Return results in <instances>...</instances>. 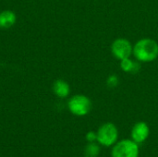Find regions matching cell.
<instances>
[{
    "instance_id": "cell-5",
    "label": "cell",
    "mask_w": 158,
    "mask_h": 157,
    "mask_svg": "<svg viewBox=\"0 0 158 157\" xmlns=\"http://www.w3.org/2000/svg\"><path fill=\"white\" fill-rule=\"evenodd\" d=\"M132 51L133 46L126 38H118L111 44V52L113 56L119 60L130 57Z\"/></svg>"
},
{
    "instance_id": "cell-4",
    "label": "cell",
    "mask_w": 158,
    "mask_h": 157,
    "mask_svg": "<svg viewBox=\"0 0 158 157\" xmlns=\"http://www.w3.org/2000/svg\"><path fill=\"white\" fill-rule=\"evenodd\" d=\"M69 111L78 117L86 116L90 113L92 109V102L91 100L82 94H77L74 95L70 100L69 101Z\"/></svg>"
},
{
    "instance_id": "cell-8",
    "label": "cell",
    "mask_w": 158,
    "mask_h": 157,
    "mask_svg": "<svg viewBox=\"0 0 158 157\" xmlns=\"http://www.w3.org/2000/svg\"><path fill=\"white\" fill-rule=\"evenodd\" d=\"M16 21L15 14L10 10H6L0 13V28L7 29L14 25Z\"/></svg>"
},
{
    "instance_id": "cell-9",
    "label": "cell",
    "mask_w": 158,
    "mask_h": 157,
    "mask_svg": "<svg viewBox=\"0 0 158 157\" xmlns=\"http://www.w3.org/2000/svg\"><path fill=\"white\" fill-rule=\"evenodd\" d=\"M120 68L124 72L136 73L140 69V65L137 62L132 61L130 57L120 60Z\"/></svg>"
},
{
    "instance_id": "cell-1",
    "label": "cell",
    "mask_w": 158,
    "mask_h": 157,
    "mask_svg": "<svg viewBox=\"0 0 158 157\" xmlns=\"http://www.w3.org/2000/svg\"><path fill=\"white\" fill-rule=\"evenodd\" d=\"M132 54L140 62H152L158 57V43L151 38L139 40L133 46Z\"/></svg>"
},
{
    "instance_id": "cell-7",
    "label": "cell",
    "mask_w": 158,
    "mask_h": 157,
    "mask_svg": "<svg viewBox=\"0 0 158 157\" xmlns=\"http://www.w3.org/2000/svg\"><path fill=\"white\" fill-rule=\"evenodd\" d=\"M53 90H54V93H56V95L60 98L67 97L70 92L69 85L68 84V82H66L63 80L56 81L54 83V86H53Z\"/></svg>"
},
{
    "instance_id": "cell-10",
    "label": "cell",
    "mask_w": 158,
    "mask_h": 157,
    "mask_svg": "<svg viewBox=\"0 0 158 157\" xmlns=\"http://www.w3.org/2000/svg\"><path fill=\"white\" fill-rule=\"evenodd\" d=\"M100 154V147L96 143H89L85 147L84 155L86 157H97Z\"/></svg>"
},
{
    "instance_id": "cell-3",
    "label": "cell",
    "mask_w": 158,
    "mask_h": 157,
    "mask_svg": "<svg viewBox=\"0 0 158 157\" xmlns=\"http://www.w3.org/2000/svg\"><path fill=\"white\" fill-rule=\"evenodd\" d=\"M140 149L138 143L132 140H122L116 143L112 152V157H139Z\"/></svg>"
},
{
    "instance_id": "cell-12",
    "label": "cell",
    "mask_w": 158,
    "mask_h": 157,
    "mask_svg": "<svg viewBox=\"0 0 158 157\" xmlns=\"http://www.w3.org/2000/svg\"><path fill=\"white\" fill-rule=\"evenodd\" d=\"M85 138L88 143H95V142H97V132L89 131V132H87Z\"/></svg>"
},
{
    "instance_id": "cell-2",
    "label": "cell",
    "mask_w": 158,
    "mask_h": 157,
    "mask_svg": "<svg viewBox=\"0 0 158 157\" xmlns=\"http://www.w3.org/2000/svg\"><path fill=\"white\" fill-rule=\"evenodd\" d=\"M118 138V130L111 122L103 124L97 130V143L103 146L114 145Z\"/></svg>"
},
{
    "instance_id": "cell-6",
    "label": "cell",
    "mask_w": 158,
    "mask_h": 157,
    "mask_svg": "<svg viewBox=\"0 0 158 157\" xmlns=\"http://www.w3.org/2000/svg\"><path fill=\"white\" fill-rule=\"evenodd\" d=\"M150 135V128L146 122L140 121L137 122L131 130V140L136 143H143L147 140Z\"/></svg>"
},
{
    "instance_id": "cell-11",
    "label": "cell",
    "mask_w": 158,
    "mask_h": 157,
    "mask_svg": "<svg viewBox=\"0 0 158 157\" xmlns=\"http://www.w3.org/2000/svg\"><path fill=\"white\" fill-rule=\"evenodd\" d=\"M119 80L117 75H110L106 80V84L109 88H116L118 85Z\"/></svg>"
}]
</instances>
